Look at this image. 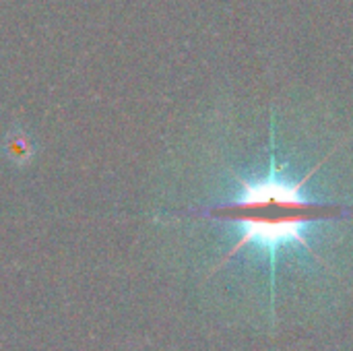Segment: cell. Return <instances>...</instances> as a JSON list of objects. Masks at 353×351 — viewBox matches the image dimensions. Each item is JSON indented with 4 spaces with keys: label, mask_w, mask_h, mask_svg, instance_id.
Instances as JSON below:
<instances>
[{
    "label": "cell",
    "mask_w": 353,
    "mask_h": 351,
    "mask_svg": "<svg viewBox=\"0 0 353 351\" xmlns=\"http://www.w3.org/2000/svg\"><path fill=\"white\" fill-rule=\"evenodd\" d=\"M333 151H329V155L323 157L300 180H290L283 168L279 166L275 120H271L267 174L259 180H246L242 176H236V182L240 184L238 194L230 203L205 211V215H211L221 221H232L240 228L242 236L230 250L228 259H232L246 246H259L269 254L273 269L277 252L285 246L300 244L302 248L312 252L306 232L314 223L352 217L353 207L316 201L304 192L308 180L327 163Z\"/></svg>",
    "instance_id": "cell-1"
}]
</instances>
